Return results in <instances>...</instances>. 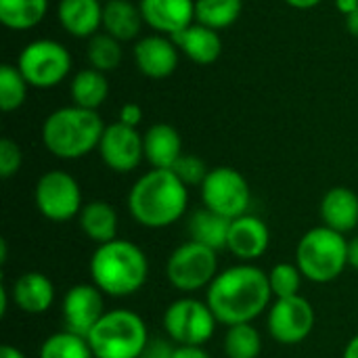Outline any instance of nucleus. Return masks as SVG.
<instances>
[{
	"label": "nucleus",
	"instance_id": "obj_1",
	"mask_svg": "<svg viewBox=\"0 0 358 358\" xmlns=\"http://www.w3.org/2000/svg\"><path fill=\"white\" fill-rule=\"evenodd\" d=\"M271 296L268 273L243 262L216 275L208 287L206 302L218 323L233 327L239 323H252L260 317L268 308Z\"/></svg>",
	"mask_w": 358,
	"mask_h": 358
},
{
	"label": "nucleus",
	"instance_id": "obj_2",
	"mask_svg": "<svg viewBox=\"0 0 358 358\" xmlns=\"http://www.w3.org/2000/svg\"><path fill=\"white\" fill-rule=\"evenodd\" d=\"M189 187L172 170L151 168L128 193V212L145 229H166L185 216Z\"/></svg>",
	"mask_w": 358,
	"mask_h": 358
},
{
	"label": "nucleus",
	"instance_id": "obj_3",
	"mask_svg": "<svg viewBox=\"0 0 358 358\" xmlns=\"http://www.w3.org/2000/svg\"><path fill=\"white\" fill-rule=\"evenodd\" d=\"M105 128L99 111L69 105L46 115L40 136L50 155L59 159H80L99 149Z\"/></svg>",
	"mask_w": 358,
	"mask_h": 358
},
{
	"label": "nucleus",
	"instance_id": "obj_4",
	"mask_svg": "<svg viewBox=\"0 0 358 358\" xmlns=\"http://www.w3.org/2000/svg\"><path fill=\"white\" fill-rule=\"evenodd\" d=\"M90 277L103 294L126 298L136 294L147 283L149 260L132 241L113 239L96 245L90 258Z\"/></svg>",
	"mask_w": 358,
	"mask_h": 358
},
{
	"label": "nucleus",
	"instance_id": "obj_5",
	"mask_svg": "<svg viewBox=\"0 0 358 358\" xmlns=\"http://www.w3.org/2000/svg\"><path fill=\"white\" fill-rule=\"evenodd\" d=\"M296 264L304 279L313 283H331L348 266V241L329 227L310 229L296 248Z\"/></svg>",
	"mask_w": 358,
	"mask_h": 358
},
{
	"label": "nucleus",
	"instance_id": "obj_6",
	"mask_svg": "<svg viewBox=\"0 0 358 358\" xmlns=\"http://www.w3.org/2000/svg\"><path fill=\"white\" fill-rule=\"evenodd\" d=\"M86 340L94 358H141L149 331L136 313L117 308L107 310Z\"/></svg>",
	"mask_w": 358,
	"mask_h": 358
},
{
	"label": "nucleus",
	"instance_id": "obj_7",
	"mask_svg": "<svg viewBox=\"0 0 358 358\" xmlns=\"http://www.w3.org/2000/svg\"><path fill=\"white\" fill-rule=\"evenodd\" d=\"M17 67L29 88L48 90L67 80L73 67L67 46L52 38H38L23 46L17 57Z\"/></svg>",
	"mask_w": 358,
	"mask_h": 358
},
{
	"label": "nucleus",
	"instance_id": "obj_8",
	"mask_svg": "<svg viewBox=\"0 0 358 358\" xmlns=\"http://www.w3.org/2000/svg\"><path fill=\"white\" fill-rule=\"evenodd\" d=\"M218 319L208 302L195 298H180L164 313V329L176 346H203L212 340Z\"/></svg>",
	"mask_w": 358,
	"mask_h": 358
},
{
	"label": "nucleus",
	"instance_id": "obj_9",
	"mask_svg": "<svg viewBox=\"0 0 358 358\" xmlns=\"http://www.w3.org/2000/svg\"><path fill=\"white\" fill-rule=\"evenodd\" d=\"M201 199L208 210L235 220L248 214V208L252 203V189L239 170L218 166L212 168L201 182Z\"/></svg>",
	"mask_w": 358,
	"mask_h": 358
},
{
	"label": "nucleus",
	"instance_id": "obj_10",
	"mask_svg": "<svg viewBox=\"0 0 358 358\" xmlns=\"http://www.w3.org/2000/svg\"><path fill=\"white\" fill-rule=\"evenodd\" d=\"M218 275V256L214 250L187 241L178 245L166 264V277L172 287L180 292H197L201 287H210V283Z\"/></svg>",
	"mask_w": 358,
	"mask_h": 358
},
{
	"label": "nucleus",
	"instance_id": "obj_11",
	"mask_svg": "<svg viewBox=\"0 0 358 358\" xmlns=\"http://www.w3.org/2000/svg\"><path fill=\"white\" fill-rule=\"evenodd\" d=\"M34 201L40 214L52 222H65L82 212V189L65 170L44 172L34 189Z\"/></svg>",
	"mask_w": 358,
	"mask_h": 358
},
{
	"label": "nucleus",
	"instance_id": "obj_12",
	"mask_svg": "<svg viewBox=\"0 0 358 358\" xmlns=\"http://www.w3.org/2000/svg\"><path fill=\"white\" fill-rule=\"evenodd\" d=\"M315 327V308L302 298H279L268 310V331L275 342L296 346L304 342Z\"/></svg>",
	"mask_w": 358,
	"mask_h": 358
},
{
	"label": "nucleus",
	"instance_id": "obj_13",
	"mask_svg": "<svg viewBox=\"0 0 358 358\" xmlns=\"http://www.w3.org/2000/svg\"><path fill=\"white\" fill-rule=\"evenodd\" d=\"M96 151L109 170L117 174L132 172L145 159L143 134L136 128H130L122 122H113L105 128Z\"/></svg>",
	"mask_w": 358,
	"mask_h": 358
},
{
	"label": "nucleus",
	"instance_id": "obj_14",
	"mask_svg": "<svg viewBox=\"0 0 358 358\" xmlns=\"http://www.w3.org/2000/svg\"><path fill=\"white\" fill-rule=\"evenodd\" d=\"M105 298L103 292L94 283H78L73 285L61 306L65 331H71L76 336L88 338L92 327L103 319L105 315Z\"/></svg>",
	"mask_w": 358,
	"mask_h": 358
},
{
	"label": "nucleus",
	"instance_id": "obj_15",
	"mask_svg": "<svg viewBox=\"0 0 358 358\" xmlns=\"http://www.w3.org/2000/svg\"><path fill=\"white\" fill-rule=\"evenodd\" d=\"M132 55L138 71L151 80L170 78L180 63V50L176 42L164 34H149L138 38L132 48Z\"/></svg>",
	"mask_w": 358,
	"mask_h": 358
},
{
	"label": "nucleus",
	"instance_id": "obj_16",
	"mask_svg": "<svg viewBox=\"0 0 358 358\" xmlns=\"http://www.w3.org/2000/svg\"><path fill=\"white\" fill-rule=\"evenodd\" d=\"M138 8L145 25L170 38L195 23V0H138Z\"/></svg>",
	"mask_w": 358,
	"mask_h": 358
},
{
	"label": "nucleus",
	"instance_id": "obj_17",
	"mask_svg": "<svg viewBox=\"0 0 358 358\" xmlns=\"http://www.w3.org/2000/svg\"><path fill=\"white\" fill-rule=\"evenodd\" d=\"M268 243H271V231L262 218L243 214V216L231 220L227 250L235 258H239L243 262H252V260L264 256V252L268 250Z\"/></svg>",
	"mask_w": 358,
	"mask_h": 358
},
{
	"label": "nucleus",
	"instance_id": "obj_18",
	"mask_svg": "<svg viewBox=\"0 0 358 358\" xmlns=\"http://www.w3.org/2000/svg\"><path fill=\"white\" fill-rule=\"evenodd\" d=\"M103 0H59V25L73 38H92L103 29Z\"/></svg>",
	"mask_w": 358,
	"mask_h": 358
},
{
	"label": "nucleus",
	"instance_id": "obj_19",
	"mask_svg": "<svg viewBox=\"0 0 358 358\" xmlns=\"http://www.w3.org/2000/svg\"><path fill=\"white\" fill-rule=\"evenodd\" d=\"M145 143V159L155 170H172L174 164L182 157V138L180 132L166 124H153L143 134Z\"/></svg>",
	"mask_w": 358,
	"mask_h": 358
},
{
	"label": "nucleus",
	"instance_id": "obj_20",
	"mask_svg": "<svg viewBox=\"0 0 358 358\" xmlns=\"http://www.w3.org/2000/svg\"><path fill=\"white\" fill-rule=\"evenodd\" d=\"M15 306L25 315H44L55 302V285L52 281L38 273H23L10 287Z\"/></svg>",
	"mask_w": 358,
	"mask_h": 358
},
{
	"label": "nucleus",
	"instance_id": "obj_21",
	"mask_svg": "<svg viewBox=\"0 0 358 358\" xmlns=\"http://www.w3.org/2000/svg\"><path fill=\"white\" fill-rule=\"evenodd\" d=\"M172 40L176 42L180 55H185L189 61H193L197 65H212L222 55L220 34L212 27L197 23V21L193 25H189L185 31H180L178 36H174Z\"/></svg>",
	"mask_w": 358,
	"mask_h": 358
},
{
	"label": "nucleus",
	"instance_id": "obj_22",
	"mask_svg": "<svg viewBox=\"0 0 358 358\" xmlns=\"http://www.w3.org/2000/svg\"><path fill=\"white\" fill-rule=\"evenodd\" d=\"M319 210L323 224L342 235L358 227V195L348 187L329 189L323 195Z\"/></svg>",
	"mask_w": 358,
	"mask_h": 358
},
{
	"label": "nucleus",
	"instance_id": "obj_23",
	"mask_svg": "<svg viewBox=\"0 0 358 358\" xmlns=\"http://www.w3.org/2000/svg\"><path fill=\"white\" fill-rule=\"evenodd\" d=\"M145 21L138 4L130 0H107L103 6V31L120 42L136 40Z\"/></svg>",
	"mask_w": 358,
	"mask_h": 358
},
{
	"label": "nucleus",
	"instance_id": "obj_24",
	"mask_svg": "<svg viewBox=\"0 0 358 358\" xmlns=\"http://www.w3.org/2000/svg\"><path fill=\"white\" fill-rule=\"evenodd\" d=\"M82 233L96 245L117 239V212L107 201H90L78 216Z\"/></svg>",
	"mask_w": 358,
	"mask_h": 358
},
{
	"label": "nucleus",
	"instance_id": "obj_25",
	"mask_svg": "<svg viewBox=\"0 0 358 358\" xmlns=\"http://www.w3.org/2000/svg\"><path fill=\"white\" fill-rule=\"evenodd\" d=\"M229 231H231V220L203 208L191 214L189 218V235L191 241H197L214 252L227 250L229 243Z\"/></svg>",
	"mask_w": 358,
	"mask_h": 358
},
{
	"label": "nucleus",
	"instance_id": "obj_26",
	"mask_svg": "<svg viewBox=\"0 0 358 358\" xmlns=\"http://www.w3.org/2000/svg\"><path fill=\"white\" fill-rule=\"evenodd\" d=\"M69 94H71L73 105L96 111L109 96L107 73H103L94 67L80 69L69 82Z\"/></svg>",
	"mask_w": 358,
	"mask_h": 358
},
{
	"label": "nucleus",
	"instance_id": "obj_27",
	"mask_svg": "<svg viewBox=\"0 0 358 358\" xmlns=\"http://www.w3.org/2000/svg\"><path fill=\"white\" fill-rule=\"evenodd\" d=\"M48 4V0H0V23L13 31L34 29L44 21Z\"/></svg>",
	"mask_w": 358,
	"mask_h": 358
},
{
	"label": "nucleus",
	"instance_id": "obj_28",
	"mask_svg": "<svg viewBox=\"0 0 358 358\" xmlns=\"http://www.w3.org/2000/svg\"><path fill=\"white\" fill-rule=\"evenodd\" d=\"M243 10V0H195V21L216 31L231 27Z\"/></svg>",
	"mask_w": 358,
	"mask_h": 358
},
{
	"label": "nucleus",
	"instance_id": "obj_29",
	"mask_svg": "<svg viewBox=\"0 0 358 358\" xmlns=\"http://www.w3.org/2000/svg\"><path fill=\"white\" fill-rule=\"evenodd\" d=\"M86 57H88L90 67L107 73V71H113L122 65L124 48H122L120 40H115L107 31H99L92 38H88Z\"/></svg>",
	"mask_w": 358,
	"mask_h": 358
},
{
	"label": "nucleus",
	"instance_id": "obj_30",
	"mask_svg": "<svg viewBox=\"0 0 358 358\" xmlns=\"http://www.w3.org/2000/svg\"><path fill=\"white\" fill-rule=\"evenodd\" d=\"M40 358H94L86 338L71 331H59L48 336L40 346Z\"/></svg>",
	"mask_w": 358,
	"mask_h": 358
},
{
	"label": "nucleus",
	"instance_id": "obj_31",
	"mask_svg": "<svg viewBox=\"0 0 358 358\" xmlns=\"http://www.w3.org/2000/svg\"><path fill=\"white\" fill-rule=\"evenodd\" d=\"M29 84L21 76L19 67L13 63L0 65V107L4 113H13L19 107H23L27 99Z\"/></svg>",
	"mask_w": 358,
	"mask_h": 358
},
{
	"label": "nucleus",
	"instance_id": "obj_32",
	"mask_svg": "<svg viewBox=\"0 0 358 358\" xmlns=\"http://www.w3.org/2000/svg\"><path fill=\"white\" fill-rule=\"evenodd\" d=\"M224 352L229 358H258L262 352V338L252 323L229 327L224 336Z\"/></svg>",
	"mask_w": 358,
	"mask_h": 358
},
{
	"label": "nucleus",
	"instance_id": "obj_33",
	"mask_svg": "<svg viewBox=\"0 0 358 358\" xmlns=\"http://www.w3.org/2000/svg\"><path fill=\"white\" fill-rule=\"evenodd\" d=\"M302 271L298 268V264H289V262H279L271 268L268 273V283H271V292L273 296L279 298H294L300 296V285H302Z\"/></svg>",
	"mask_w": 358,
	"mask_h": 358
},
{
	"label": "nucleus",
	"instance_id": "obj_34",
	"mask_svg": "<svg viewBox=\"0 0 358 358\" xmlns=\"http://www.w3.org/2000/svg\"><path fill=\"white\" fill-rule=\"evenodd\" d=\"M172 172L187 185V187H201V182L208 176V166L201 157L191 155V153H182V157L174 164Z\"/></svg>",
	"mask_w": 358,
	"mask_h": 358
},
{
	"label": "nucleus",
	"instance_id": "obj_35",
	"mask_svg": "<svg viewBox=\"0 0 358 358\" xmlns=\"http://www.w3.org/2000/svg\"><path fill=\"white\" fill-rule=\"evenodd\" d=\"M23 164V153L21 147L13 138H2L0 141V176L10 178L19 172Z\"/></svg>",
	"mask_w": 358,
	"mask_h": 358
},
{
	"label": "nucleus",
	"instance_id": "obj_36",
	"mask_svg": "<svg viewBox=\"0 0 358 358\" xmlns=\"http://www.w3.org/2000/svg\"><path fill=\"white\" fill-rule=\"evenodd\" d=\"M176 346H172L166 338H149L141 358H174Z\"/></svg>",
	"mask_w": 358,
	"mask_h": 358
},
{
	"label": "nucleus",
	"instance_id": "obj_37",
	"mask_svg": "<svg viewBox=\"0 0 358 358\" xmlns=\"http://www.w3.org/2000/svg\"><path fill=\"white\" fill-rule=\"evenodd\" d=\"M117 122H122V124H126L130 128H138V124L143 122V109H141V105H136V103H124L120 107Z\"/></svg>",
	"mask_w": 358,
	"mask_h": 358
},
{
	"label": "nucleus",
	"instance_id": "obj_38",
	"mask_svg": "<svg viewBox=\"0 0 358 358\" xmlns=\"http://www.w3.org/2000/svg\"><path fill=\"white\" fill-rule=\"evenodd\" d=\"M174 358H212L203 346H176Z\"/></svg>",
	"mask_w": 358,
	"mask_h": 358
},
{
	"label": "nucleus",
	"instance_id": "obj_39",
	"mask_svg": "<svg viewBox=\"0 0 358 358\" xmlns=\"http://www.w3.org/2000/svg\"><path fill=\"white\" fill-rule=\"evenodd\" d=\"M285 4H289L292 8H298V10H310L315 6H319L323 0H283Z\"/></svg>",
	"mask_w": 358,
	"mask_h": 358
},
{
	"label": "nucleus",
	"instance_id": "obj_40",
	"mask_svg": "<svg viewBox=\"0 0 358 358\" xmlns=\"http://www.w3.org/2000/svg\"><path fill=\"white\" fill-rule=\"evenodd\" d=\"M336 8H338L344 17H348V15H352L358 8V0H336Z\"/></svg>",
	"mask_w": 358,
	"mask_h": 358
},
{
	"label": "nucleus",
	"instance_id": "obj_41",
	"mask_svg": "<svg viewBox=\"0 0 358 358\" xmlns=\"http://www.w3.org/2000/svg\"><path fill=\"white\" fill-rule=\"evenodd\" d=\"M348 266L358 271V237L348 241Z\"/></svg>",
	"mask_w": 358,
	"mask_h": 358
},
{
	"label": "nucleus",
	"instance_id": "obj_42",
	"mask_svg": "<svg viewBox=\"0 0 358 358\" xmlns=\"http://www.w3.org/2000/svg\"><path fill=\"white\" fill-rule=\"evenodd\" d=\"M0 358H27L19 348H15V346H10V344H4L2 348H0Z\"/></svg>",
	"mask_w": 358,
	"mask_h": 358
},
{
	"label": "nucleus",
	"instance_id": "obj_43",
	"mask_svg": "<svg viewBox=\"0 0 358 358\" xmlns=\"http://www.w3.org/2000/svg\"><path fill=\"white\" fill-rule=\"evenodd\" d=\"M344 19H346V29H348L355 38H358V8L352 15H348V17H344Z\"/></svg>",
	"mask_w": 358,
	"mask_h": 358
},
{
	"label": "nucleus",
	"instance_id": "obj_44",
	"mask_svg": "<svg viewBox=\"0 0 358 358\" xmlns=\"http://www.w3.org/2000/svg\"><path fill=\"white\" fill-rule=\"evenodd\" d=\"M342 358H358V336H355V338L346 344V348H344V357Z\"/></svg>",
	"mask_w": 358,
	"mask_h": 358
},
{
	"label": "nucleus",
	"instance_id": "obj_45",
	"mask_svg": "<svg viewBox=\"0 0 358 358\" xmlns=\"http://www.w3.org/2000/svg\"><path fill=\"white\" fill-rule=\"evenodd\" d=\"M103 2H107V0H103Z\"/></svg>",
	"mask_w": 358,
	"mask_h": 358
}]
</instances>
